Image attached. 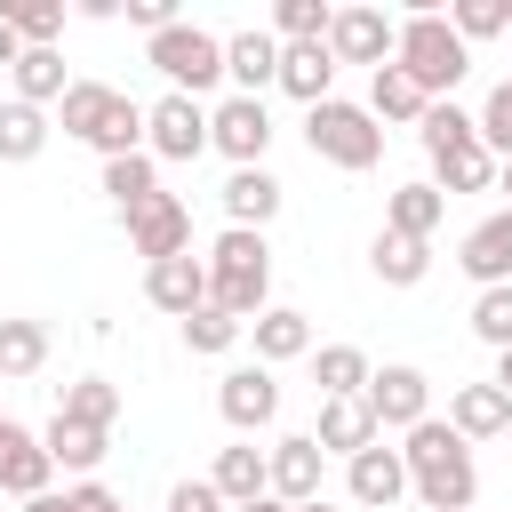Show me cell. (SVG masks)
I'll use <instances>...</instances> for the list:
<instances>
[{"mask_svg":"<svg viewBox=\"0 0 512 512\" xmlns=\"http://www.w3.org/2000/svg\"><path fill=\"white\" fill-rule=\"evenodd\" d=\"M0 24H8L24 48H56V32H64V0H0Z\"/></svg>","mask_w":512,"mask_h":512,"instance_id":"39","label":"cell"},{"mask_svg":"<svg viewBox=\"0 0 512 512\" xmlns=\"http://www.w3.org/2000/svg\"><path fill=\"white\" fill-rule=\"evenodd\" d=\"M104 192H112L120 216L144 208V200L160 192V160H152V152H120V160H104Z\"/></svg>","mask_w":512,"mask_h":512,"instance_id":"34","label":"cell"},{"mask_svg":"<svg viewBox=\"0 0 512 512\" xmlns=\"http://www.w3.org/2000/svg\"><path fill=\"white\" fill-rule=\"evenodd\" d=\"M304 144H312V160H328V168H344V176H368V168L384 160V128H376L368 104H352V96L312 104V112H304Z\"/></svg>","mask_w":512,"mask_h":512,"instance_id":"4","label":"cell"},{"mask_svg":"<svg viewBox=\"0 0 512 512\" xmlns=\"http://www.w3.org/2000/svg\"><path fill=\"white\" fill-rule=\"evenodd\" d=\"M264 488L296 512V504H312V496H328V456H320V440L312 432H280L272 448H264Z\"/></svg>","mask_w":512,"mask_h":512,"instance_id":"7","label":"cell"},{"mask_svg":"<svg viewBox=\"0 0 512 512\" xmlns=\"http://www.w3.org/2000/svg\"><path fill=\"white\" fill-rule=\"evenodd\" d=\"M504 40H512V32H504Z\"/></svg>","mask_w":512,"mask_h":512,"instance_id":"53","label":"cell"},{"mask_svg":"<svg viewBox=\"0 0 512 512\" xmlns=\"http://www.w3.org/2000/svg\"><path fill=\"white\" fill-rule=\"evenodd\" d=\"M40 448H48V464H56V472H80V480H96V464H104L112 432H96V424H72V416H48Z\"/></svg>","mask_w":512,"mask_h":512,"instance_id":"24","label":"cell"},{"mask_svg":"<svg viewBox=\"0 0 512 512\" xmlns=\"http://www.w3.org/2000/svg\"><path fill=\"white\" fill-rule=\"evenodd\" d=\"M472 128H480V152L488 160H512V80L488 88V104L472 112Z\"/></svg>","mask_w":512,"mask_h":512,"instance_id":"41","label":"cell"},{"mask_svg":"<svg viewBox=\"0 0 512 512\" xmlns=\"http://www.w3.org/2000/svg\"><path fill=\"white\" fill-rule=\"evenodd\" d=\"M8 88H16V104H64V88H72V72H64V48H24L16 56V72H8Z\"/></svg>","mask_w":512,"mask_h":512,"instance_id":"26","label":"cell"},{"mask_svg":"<svg viewBox=\"0 0 512 512\" xmlns=\"http://www.w3.org/2000/svg\"><path fill=\"white\" fill-rule=\"evenodd\" d=\"M392 40H400V24H392L384 8H368V0L328 16V56H336V64H368V72H376V64H392Z\"/></svg>","mask_w":512,"mask_h":512,"instance_id":"12","label":"cell"},{"mask_svg":"<svg viewBox=\"0 0 512 512\" xmlns=\"http://www.w3.org/2000/svg\"><path fill=\"white\" fill-rule=\"evenodd\" d=\"M208 488H216L224 504H256V496H272V488H264V448H248V440L216 448V464H208Z\"/></svg>","mask_w":512,"mask_h":512,"instance_id":"29","label":"cell"},{"mask_svg":"<svg viewBox=\"0 0 512 512\" xmlns=\"http://www.w3.org/2000/svg\"><path fill=\"white\" fill-rule=\"evenodd\" d=\"M48 136H56V120H48L40 104H16V96L0 104V160H8V168L40 160V152H48Z\"/></svg>","mask_w":512,"mask_h":512,"instance_id":"30","label":"cell"},{"mask_svg":"<svg viewBox=\"0 0 512 512\" xmlns=\"http://www.w3.org/2000/svg\"><path fill=\"white\" fill-rule=\"evenodd\" d=\"M440 216H448V200L416 176V184H400L392 200H384V232H408V240H432L440 232Z\"/></svg>","mask_w":512,"mask_h":512,"instance_id":"31","label":"cell"},{"mask_svg":"<svg viewBox=\"0 0 512 512\" xmlns=\"http://www.w3.org/2000/svg\"><path fill=\"white\" fill-rule=\"evenodd\" d=\"M144 152L152 160H200L208 152V104H192V96H152L144 104Z\"/></svg>","mask_w":512,"mask_h":512,"instance_id":"8","label":"cell"},{"mask_svg":"<svg viewBox=\"0 0 512 512\" xmlns=\"http://www.w3.org/2000/svg\"><path fill=\"white\" fill-rule=\"evenodd\" d=\"M400 464H408V496H416L424 512H472L480 464H472V448L448 432V416L408 424V432H400Z\"/></svg>","mask_w":512,"mask_h":512,"instance_id":"1","label":"cell"},{"mask_svg":"<svg viewBox=\"0 0 512 512\" xmlns=\"http://www.w3.org/2000/svg\"><path fill=\"white\" fill-rule=\"evenodd\" d=\"M160 512H232V504H224V496H216V488H208V472H200V480H176V488H168V504H160Z\"/></svg>","mask_w":512,"mask_h":512,"instance_id":"43","label":"cell"},{"mask_svg":"<svg viewBox=\"0 0 512 512\" xmlns=\"http://www.w3.org/2000/svg\"><path fill=\"white\" fill-rule=\"evenodd\" d=\"M112 104H120V88H112V80H72V88H64V104H56V128H64L72 144H96V136H104V120H112Z\"/></svg>","mask_w":512,"mask_h":512,"instance_id":"25","label":"cell"},{"mask_svg":"<svg viewBox=\"0 0 512 512\" xmlns=\"http://www.w3.org/2000/svg\"><path fill=\"white\" fill-rule=\"evenodd\" d=\"M392 64H400V72H408L432 104H448V96L464 88V72H472V48L448 32V16H440V8H416V16H400Z\"/></svg>","mask_w":512,"mask_h":512,"instance_id":"3","label":"cell"},{"mask_svg":"<svg viewBox=\"0 0 512 512\" xmlns=\"http://www.w3.org/2000/svg\"><path fill=\"white\" fill-rule=\"evenodd\" d=\"M120 224H128V248H136L144 264H160V256H184V248H192V200H184V192H152V200H144V208H128Z\"/></svg>","mask_w":512,"mask_h":512,"instance_id":"10","label":"cell"},{"mask_svg":"<svg viewBox=\"0 0 512 512\" xmlns=\"http://www.w3.org/2000/svg\"><path fill=\"white\" fill-rule=\"evenodd\" d=\"M296 512H344V504H328V496H312V504H296Z\"/></svg>","mask_w":512,"mask_h":512,"instance_id":"50","label":"cell"},{"mask_svg":"<svg viewBox=\"0 0 512 512\" xmlns=\"http://www.w3.org/2000/svg\"><path fill=\"white\" fill-rule=\"evenodd\" d=\"M128 24H144V40H152V32L176 24V0H128Z\"/></svg>","mask_w":512,"mask_h":512,"instance_id":"45","label":"cell"},{"mask_svg":"<svg viewBox=\"0 0 512 512\" xmlns=\"http://www.w3.org/2000/svg\"><path fill=\"white\" fill-rule=\"evenodd\" d=\"M312 440H320V456H360V448H376L384 432H376V416H368V400H320V424H312Z\"/></svg>","mask_w":512,"mask_h":512,"instance_id":"23","label":"cell"},{"mask_svg":"<svg viewBox=\"0 0 512 512\" xmlns=\"http://www.w3.org/2000/svg\"><path fill=\"white\" fill-rule=\"evenodd\" d=\"M144 64L168 80V96H192V104H200V96L224 80V40H216L208 24H184V16H176L168 32L144 40Z\"/></svg>","mask_w":512,"mask_h":512,"instance_id":"5","label":"cell"},{"mask_svg":"<svg viewBox=\"0 0 512 512\" xmlns=\"http://www.w3.org/2000/svg\"><path fill=\"white\" fill-rule=\"evenodd\" d=\"M56 488V464H48V448H40V432H24V424H8L0 432V496H48Z\"/></svg>","mask_w":512,"mask_h":512,"instance_id":"18","label":"cell"},{"mask_svg":"<svg viewBox=\"0 0 512 512\" xmlns=\"http://www.w3.org/2000/svg\"><path fill=\"white\" fill-rule=\"evenodd\" d=\"M448 432H456L464 448L504 440V432H512V400H504L496 384H456V392H448Z\"/></svg>","mask_w":512,"mask_h":512,"instance_id":"17","label":"cell"},{"mask_svg":"<svg viewBox=\"0 0 512 512\" xmlns=\"http://www.w3.org/2000/svg\"><path fill=\"white\" fill-rule=\"evenodd\" d=\"M24 512H64V488H48V496H24Z\"/></svg>","mask_w":512,"mask_h":512,"instance_id":"47","label":"cell"},{"mask_svg":"<svg viewBox=\"0 0 512 512\" xmlns=\"http://www.w3.org/2000/svg\"><path fill=\"white\" fill-rule=\"evenodd\" d=\"M232 512H288L280 496H256V504H232Z\"/></svg>","mask_w":512,"mask_h":512,"instance_id":"49","label":"cell"},{"mask_svg":"<svg viewBox=\"0 0 512 512\" xmlns=\"http://www.w3.org/2000/svg\"><path fill=\"white\" fill-rule=\"evenodd\" d=\"M144 304L152 312H168V320H184V312H200L208 304V264L184 248V256H160V264H144Z\"/></svg>","mask_w":512,"mask_h":512,"instance_id":"14","label":"cell"},{"mask_svg":"<svg viewBox=\"0 0 512 512\" xmlns=\"http://www.w3.org/2000/svg\"><path fill=\"white\" fill-rule=\"evenodd\" d=\"M368 352L360 344H312V384H320V400H360L368 392Z\"/></svg>","mask_w":512,"mask_h":512,"instance_id":"28","label":"cell"},{"mask_svg":"<svg viewBox=\"0 0 512 512\" xmlns=\"http://www.w3.org/2000/svg\"><path fill=\"white\" fill-rule=\"evenodd\" d=\"M424 112H432V96H424L400 64H376V72H368V120H376V128H416Z\"/></svg>","mask_w":512,"mask_h":512,"instance_id":"22","label":"cell"},{"mask_svg":"<svg viewBox=\"0 0 512 512\" xmlns=\"http://www.w3.org/2000/svg\"><path fill=\"white\" fill-rule=\"evenodd\" d=\"M424 184H432L440 200H456V192H496V160H488L480 144H464V152H440Z\"/></svg>","mask_w":512,"mask_h":512,"instance_id":"32","label":"cell"},{"mask_svg":"<svg viewBox=\"0 0 512 512\" xmlns=\"http://www.w3.org/2000/svg\"><path fill=\"white\" fill-rule=\"evenodd\" d=\"M200 264H208V304H216V312H232L240 328H248L256 312H272V240H264V232L224 224Z\"/></svg>","mask_w":512,"mask_h":512,"instance_id":"2","label":"cell"},{"mask_svg":"<svg viewBox=\"0 0 512 512\" xmlns=\"http://www.w3.org/2000/svg\"><path fill=\"white\" fill-rule=\"evenodd\" d=\"M448 32L472 48V40H504L512 32V0H456L448 8Z\"/></svg>","mask_w":512,"mask_h":512,"instance_id":"40","label":"cell"},{"mask_svg":"<svg viewBox=\"0 0 512 512\" xmlns=\"http://www.w3.org/2000/svg\"><path fill=\"white\" fill-rule=\"evenodd\" d=\"M176 328H184V352H200V360H224V352H232V344L248 336V328H240L232 312H216V304H200V312H184Z\"/></svg>","mask_w":512,"mask_h":512,"instance_id":"38","label":"cell"},{"mask_svg":"<svg viewBox=\"0 0 512 512\" xmlns=\"http://www.w3.org/2000/svg\"><path fill=\"white\" fill-rule=\"evenodd\" d=\"M488 384H496V392L512 400V352H496V376H488Z\"/></svg>","mask_w":512,"mask_h":512,"instance_id":"48","label":"cell"},{"mask_svg":"<svg viewBox=\"0 0 512 512\" xmlns=\"http://www.w3.org/2000/svg\"><path fill=\"white\" fill-rule=\"evenodd\" d=\"M64 512H128V504H120L104 480H72V488H64Z\"/></svg>","mask_w":512,"mask_h":512,"instance_id":"44","label":"cell"},{"mask_svg":"<svg viewBox=\"0 0 512 512\" xmlns=\"http://www.w3.org/2000/svg\"><path fill=\"white\" fill-rule=\"evenodd\" d=\"M216 200H224V224H240V232H264V224L288 208V184H280L272 168H232Z\"/></svg>","mask_w":512,"mask_h":512,"instance_id":"15","label":"cell"},{"mask_svg":"<svg viewBox=\"0 0 512 512\" xmlns=\"http://www.w3.org/2000/svg\"><path fill=\"white\" fill-rule=\"evenodd\" d=\"M368 272H376L384 288H416V280L432 272V240H408V232H376V240H368Z\"/></svg>","mask_w":512,"mask_h":512,"instance_id":"27","label":"cell"},{"mask_svg":"<svg viewBox=\"0 0 512 512\" xmlns=\"http://www.w3.org/2000/svg\"><path fill=\"white\" fill-rule=\"evenodd\" d=\"M56 416L112 432V416H120V384H112V376H72V384H64V400H56Z\"/></svg>","mask_w":512,"mask_h":512,"instance_id":"35","label":"cell"},{"mask_svg":"<svg viewBox=\"0 0 512 512\" xmlns=\"http://www.w3.org/2000/svg\"><path fill=\"white\" fill-rule=\"evenodd\" d=\"M280 96H296L304 112L312 104H328L336 96V56H328V40H304V48H280V80H272Z\"/></svg>","mask_w":512,"mask_h":512,"instance_id":"20","label":"cell"},{"mask_svg":"<svg viewBox=\"0 0 512 512\" xmlns=\"http://www.w3.org/2000/svg\"><path fill=\"white\" fill-rule=\"evenodd\" d=\"M416 144H424V160H440V152H464V144H480V128H472V112L448 96V104H432V112L416 120Z\"/></svg>","mask_w":512,"mask_h":512,"instance_id":"36","label":"cell"},{"mask_svg":"<svg viewBox=\"0 0 512 512\" xmlns=\"http://www.w3.org/2000/svg\"><path fill=\"white\" fill-rule=\"evenodd\" d=\"M328 16H336L328 0H272V24L264 32L280 48H304V40H328Z\"/></svg>","mask_w":512,"mask_h":512,"instance_id":"37","label":"cell"},{"mask_svg":"<svg viewBox=\"0 0 512 512\" xmlns=\"http://www.w3.org/2000/svg\"><path fill=\"white\" fill-rule=\"evenodd\" d=\"M368 416H376V432H408V424H424L432 416V376L424 368H408V360H384L376 376H368Z\"/></svg>","mask_w":512,"mask_h":512,"instance_id":"9","label":"cell"},{"mask_svg":"<svg viewBox=\"0 0 512 512\" xmlns=\"http://www.w3.org/2000/svg\"><path fill=\"white\" fill-rule=\"evenodd\" d=\"M472 336L488 352H512V288H480L472 296Z\"/></svg>","mask_w":512,"mask_h":512,"instance_id":"42","label":"cell"},{"mask_svg":"<svg viewBox=\"0 0 512 512\" xmlns=\"http://www.w3.org/2000/svg\"><path fill=\"white\" fill-rule=\"evenodd\" d=\"M344 496L352 504H368V512H392L400 496H408V464H400V448H360L352 464H344Z\"/></svg>","mask_w":512,"mask_h":512,"instance_id":"16","label":"cell"},{"mask_svg":"<svg viewBox=\"0 0 512 512\" xmlns=\"http://www.w3.org/2000/svg\"><path fill=\"white\" fill-rule=\"evenodd\" d=\"M16 56H24V40H16L8 24H0V72H16Z\"/></svg>","mask_w":512,"mask_h":512,"instance_id":"46","label":"cell"},{"mask_svg":"<svg viewBox=\"0 0 512 512\" xmlns=\"http://www.w3.org/2000/svg\"><path fill=\"white\" fill-rule=\"evenodd\" d=\"M48 368V320H0V376L16 384V376H40Z\"/></svg>","mask_w":512,"mask_h":512,"instance_id":"33","label":"cell"},{"mask_svg":"<svg viewBox=\"0 0 512 512\" xmlns=\"http://www.w3.org/2000/svg\"><path fill=\"white\" fill-rule=\"evenodd\" d=\"M208 152H224L232 168H264V152H272V104L264 96L208 104Z\"/></svg>","mask_w":512,"mask_h":512,"instance_id":"6","label":"cell"},{"mask_svg":"<svg viewBox=\"0 0 512 512\" xmlns=\"http://www.w3.org/2000/svg\"><path fill=\"white\" fill-rule=\"evenodd\" d=\"M216 408H224V424L248 440V432H264V424L280 416V376H272L264 360H240V368H224V384H216Z\"/></svg>","mask_w":512,"mask_h":512,"instance_id":"11","label":"cell"},{"mask_svg":"<svg viewBox=\"0 0 512 512\" xmlns=\"http://www.w3.org/2000/svg\"><path fill=\"white\" fill-rule=\"evenodd\" d=\"M496 192H512V160H496Z\"/></svg>","mask_w":512,"mask_h":512,"instance_id":"51","label":"cell"},{"mask_svg":"<svg viewBox=\"0 0 512 512\" xmlns=\"http://www.w3.org/2000/svg\"><path fill=\"white\" fill-rule=\"evenodd\" d=\"M248 344H256V360H264V368H280V360H312V312L272 304V312H256V320H248Z\"/></svg>","mask_w":512,"mask_h":512,"instance_id":"21","label":"cell"},{"mask_svg":"<svg viewBox=\"0 0 512 512\" xmlns=\"http://www.w3.org/2000/svg\"><path fill=\"white\" fill-rule=\"evenodd\" d=\"M456 272H464L472 288H512V208L480 216V224L456 240Z\"/></svg>","mask_w":512,"mask_h":512,"instance_id":"13","label":"cell"},{"mask_svg":"<svg viewBox=\"0 0 512 512\" xmlns=\"http://www.w3.org/2000/svg\"><path fill=\"white\" fill-rule=\"evenodd\" d=\"M8 424H16V416H8V408H0V432H8Z\"/></svg>","mask_w":512,"mask_h":512,"instance_id":"52","label":"cell"},{"mask_svg":"<svg viewBox=\"0 0 512 512\" xmlns=\"http://www.w3.org/2000/svg\"><path fill=\"white\" fill-rule=\"evenodd\" d=\"M224 80H232V96H264V88L280 80V40H272L264 24L232 32V40H224Z\"/></svg>","mask_w":512,"mask_h":512,"instance_id":"19","label":"cell"}]
</instances>
